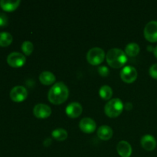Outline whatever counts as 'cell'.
I'll list each match as a JSON object with an SVG mask.
<instances>
[{
  "instance_id": "1",
  "label": "cell",
  "mask_w": 157,
  "mask_h": 157,
  "mask_svg": "<svg viewBox=\"0 0 157 157\" xmlns=\"http://www.w3.org/2000/svg\"><path fill=\"white\" fill-rule=\"evenodd\" d=\"M69 90L65 84L63 82H57L51 87L48 94L50 102L54 104H61L67 99Z\"/></svg>"
},
{
  "instance_id": "2",
  "label": "cell",
  "mask_w": 157,
  "mask_h": 157,
  "mask_svg": "<svg viewBox=\"0 0 157 157\" xmlns=\"http://www.w3.org/2000/svg\"><path fill=\"white\" fill-rule=\"evenodd\" d=\"M127 61L125 52L120 48H112L107 54V64L113 68L122 67Z\"/></svg>"
},
{
  "instance_id": "3",
  "label": "cell",
  "mask_w": 157,
  "mask_h": 157,
  "mask_svg": "<svg viewBox=\"0 0 157 157\" xmlns=\"http://www.w3.org/2000/svg\"><path fill=\"white\" fill-rule=\"evenodd\" d=\"M124 105L119 98H114L110 100L106 104L104 107L105 113L110 117H117L122 113Z\"/></svg>"
},
{
  "instance_id": "4",
  "label": "cell",
  "mask_w": 157,
  "mask_h": 157,
  "mask_svg": "<svg viewBox=\"0 0 157 157\" xmlns=\"http://www.w3.org/2000/svg\"><path fill=\"white\" fill-rule=\"evenodd\" d=\"M104 58H105L104 51L98 47H94L90 49L87 54V61L93 65H98L102 63Z\"/></svg>"
},
{
  "instance_id": "5",
  "label": "cell",
  "mask_w": 157,
  "mask_h": 157,
  "mask_svg": "<svg viewBox=\"0 0 157 157\" xmlns=\"http://www.w3.org/2000/svg\"><path fill=\"white\" fill-rule=\"evenodd\" d=\"M144 36L150 42L157 41V21H151L146 25Z\"/></svg>"
},
{
  "instance_id": "6",
  "label": "cell",
  "mask_w": 157,
  "mask_h": 157,
  "mask_svg": "<svg viewBox=\"0 0 157 157\" xmlns=\"http://www.w3.org/2000/svg\"><path fill=\"white\" fill-rule=\"evenodd\" d=\"M26 58L24 55L19 52H12L7 57V62L11 67H20L25 63Z\"/></svg>"
},
{
  "instance_id": "7",
  "label": "cell",
  "mask_w": 157,
  "mask_h": 157,
  "mask_svg": "<svg viewBox=\"0 0 157 157\" xmlns=\"http://www.w3.org/2000/svg\"><path fill=\"white\" fill-rule=\"evenodd\" d=\"M121 78L124 82L132 83L137 78V71L133 66H125L121 71Z\"/></svg>"
},
{
  "instance_id": "8",
  "label": "cell",
  "mask_w": 157,
  "mask_h": 157,
  "mask_svg": "<svg viewBox=\"0 0 157 157\" xmlns=\"http://www.w3.org/2000/svg\"><path fill=\"white\" fill-rule=\"evenodd\" d=\"M28 96V90L23 86H15L11 90L10 98L15 102H21L26 99Z\"/></svg>"
},
{
  "instance_id": "9",
  "label": "cell",
  "mask_w": 157,
  "mask_h": 157,
  "mask_svg": "<svg viewBox=\"0 0 157 157\" xmlns=\"http://www.w3.org/2000/svg\"><path fill=\"white\" fill-rule=\"evenodd\" d=\"M33 113L36 117L44 119L50 116L52 113V109L47 104H38L34 107Z\"/></svg>"
},
{
  "instance_id": "10",
  "label": "cell",
  "mask_w": 157,
  "mask_h": 157,
  "mask_svg": "<svg viewBox=\"0 0 157 157\" xmlns=\"http://www.w3.org/2000/svg\"><path fill=\"white\" fill-rule=\"evenodd\" d=\"M80 129L83 132L87 133H93L96 129V123L90 117H84L80 121Z\"/></svg>"
},
{
  "instance_id": "11",
  "label": "cell",
  "mask_w": 157,
  "mask_h": 157,
  "mask_svg": "<svg viewBox=\"0 0 157 157\" xmlns=\"http://www.w3.org/2000/svg\"><path fill=\"white\" fill-rule=\"evenodd\" d=\"M82 113V107L81 104L78 102H73L69 104L66 107V113L71 118H76Z\"/></svg>"
},
{
  "instance_id": "12",
  "label": "cell",
  "mask_w": 157,
  "mask_h": 157,
  "mask_svg": "<svg viewBox=\"0 0 157 157\" xmlns=\"http://www.w3.org/2000/svg\"><path fill=\"white\" fill-rule=\"evenodd\" d=\"M141 145L143 148L148 151H152L156 147V140L152 135L146 134L141 138Z\"/></svg>"
},
{
  "instance_id": "13",
  "label": "cell",
  "mask_w": 157,
  "mask_h": 157,
  "mask_svg": "<svg viewBox=\"0 0 157 157\" xmlns=\"http://www.w3.org/2000/svg\"><path fill=\"white\" fill-rule=\"evenodd\" d=\"M117 150L122 157H130L132 154V147L128 142L125 140L120 141L117 146Z\"/></svg>"
},
{
  "instance_id": "14",
  "label": "cell",
  "mask_w": 157,
  "mask_h": 157,
  "mask_svg": "<svg viewBox=\"0 0 157 157\" xmlns=\"http://www.w3.org/2000/svg\"><path fill=\"white\" fill-rule=\"evenodd\" d=\"M98 136L103 140H108L113 136V130L109 126H101L98 130Z\"/></svg>"
},
{
  "instance_id": "15",
  "label": "cell",
  "mask_w": 157,
  "mask_h": 157,
  "mask_svg": "<svg viewBox=\"0 0 157 157\" xmlns=\"http://www.w3.org/2000/svg\"><path fill=\"white\" fill-rule=\"evenodd\" d=\"M20 0L11 1V0H1L0 1V6L3 10L6 12H12L15 10L18 7L20 4Z\"/></svg>"
},
{
  "instance_id": "16",
  "label": "cell",
  "mask_w": 157,
  "mask_h": 157,
  "mask_svg": "<svg viewBox=\"0 0 157 157\" xmlns=\"http://www.w3.org/2000/svg\"><path fill=\"white\" fill-rule=\"evenodd\" d=\"M55 79L56 78H55V75L52 72L48 71H43L39 76L40 81L44 85H50V84H53L55 81Z\"/></svg>"
},
{
  "instance_id": "17",
  "label": "cell",
  "mask_w": 157,
  "mask_h": 157,
  "mask_svg": "<svg viewBox=\"0 0 157 157\" xmlns=\"http://www.w3.org/2000/svg\"><path fill=\"white\" fill-rule=\"evenodd\" d=\"M140 46L136 43L131 42L129 43L125 48V53L127 55L131 57H135L139 54Z\"/></svg>"
},
{
  "instance_id": "18",
  "label": "cell",
  "mask_w": 157,
  "mask_h": 157,
  "mask_svg": "<svg viewBox=\"0 0 157 157\" xmlns=\"http://www.w3.org/2000/svg\"><path fill=\"white\" fill-rule=\"evenodd\" d=\"M52 136L58 141H64L67 137V132L63 128H57L52 131Z\"/></svg>"
},
{
  "instance_id": "19",
  "label": "cell",
  "mask_w": 157,
  "mask_h": 157,
  "mask_svg": "<svg viewBox=\"0 0 157 157\" xmlns=\"http://www.w3.org/2000/svg\"><path fill=\"white\" fill-rule=\"evenodd\" d=\"M12 42V36L8 32H0V46L6 47Z\"/></svg>"
},
{
  "instance_id": "20",
  "label": "cell",
  "mask_w": 157,
  "mask_h": 157,
  "mask_svg": "<svg viewBox=\"0 0 157 157\" xmlns=\"http://www.w3.org/2000/svg\"><path fill=\"white\" fill-rule=\"evenodd\" d=\"M100 96L104 100L110 99L113 94V90L112 88L108 85H104L101 87L99 90Z\"/></svg>"
},
{
  "instance_id": "21",
  "label": "cell",
  "mask_w": 157,
  "mask_h": 157,
  "mask_svg": "<svg viewBox=\"0 0 157 157\" xmlns=\"http://www.w3.org/2000/svg\"><path fill=\"white\" fill-rule=\"evenodd\" d=\"M33 44L29 41H24L22 44H21V50H22V52H24L25 55H30L32 52H33Z\"/></svg>"
},
{
  "instance_id": "22",
  "label": "cell",
  "mask_w": 157,
  "mask_h": 157,
  "mask_svg": "<svg viewBox=\"0 0 157 157\" xmlns=\"http://www.w3.org/2000/svg\"><path fill=\"white\" fill-rule=\"evenodd\" d=\"M9 23V18L5 13H0V27H5Z\"/></svg>"
},
{
  "instance_id": "23",
  "label": "cell",
  "mask_w": 157,
  "mask_h": 157,
  "mask_svg": "<svg viewBox=\"0 0 157 157\" xmlns=\"http://www.w3.org/2000/svg\"><path fill=\"white\" fill-rule=\"evenodd\" d=\"M98 73H99L101 76H107L109 74L108 67H107V66H101V67H98Z\"/></svg>"
},
{
  "instance_id": "24",
  "label": "cell",
  "mask_w": 157,
  "mask_h": 157,
  "mask_svg": "<svg viewBox=\"0 0 157 157\" xmlns=\"http://www.w3.org/2000/svg\"><path fill=\"white\" fill-rule=\"evenodd\" d=\"M150 75L152 78L157 79V64H154L150 67Z\"/></svg>"
},
{
  "instance_id": "25",
  "label": "cell",
  "mask_w": 157,
  "mask_h": 157,
  "mask_svg": "<svg viewBox=\"0 0 157 157\" xmlns=\"http://www.w3.org/2000/svg\"><path fill=\"white\" fill-rule=\"evenodd\" d=\"M124 108H125L127 110H131L132 108H133V104H132V103L130 102L126 103V104L124 105Z\"/></svg>"
},
{
  "instance_id": "26",
  "label": "cell",
  "mask_w": 157,
  "mask_h": 157,
  "mask_svg": "<svg viewBox=\"0 0 157 157\" xmlns=\"http://www.w3.org/2000/svg\"><path fill=\"white\" fill-rule=\"evenodd\" d=\"M153 53H154L155 57L157 58V46L156 48H154V50H153Z\"/></svg>"
}]
</instances>
